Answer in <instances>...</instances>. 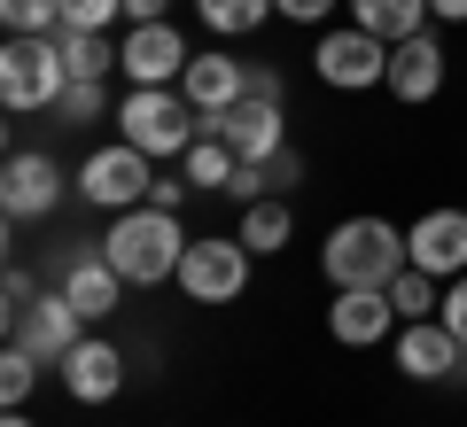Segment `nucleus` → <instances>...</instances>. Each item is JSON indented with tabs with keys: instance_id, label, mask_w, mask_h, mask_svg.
Segmentation results:
<instances>
[{
	"instance_id": "14",
	"label": "nucleus",
	"mask_w": 467,
	"mask_h": 427,
	"mask_svg": "<svg viewBox=\"0 0 467 427\" xmlns=\"http://www.w3.org/2000/svg\"><path fill=\"white\" fill-rule=\"evenodd\" d=\"M55 202H63V171H55V156H8V164H0V210L16 218H47Z\"/></svg>"
},
{
	"instance_id": "5",
	"label": "nucleus",
	"mask_w": 467,
	"mask_h": 427,
	"mask_svg": "<svg viewBox=\"0 0 467 427\" xmlns=\"http://www.w3.org/2000/svg\"><path fill=\"white\" fill-rule=\"evenodd\" d=\"M149 187H156V171H149V156L133 148V140H117V148H94L86 156V171H78V195L94 202V210H140L149 202Z\"/></svg>"
},
{
	"instance_id": "35",
	"label": "nucleus",
	"mask_w": 467,
	"mask_h": 427,
	"mask_svg": "<svg viewBox=\"0 0 467 427\" xmlns=\"http://www.w3.org/2000/svg\"><path fill=\"white\" fill-rule=\"evenodd\" d=\"M171 0H125V24H164Z\"/></svg>"
},
{
	"instance_id": "8",
	"label": "nucleus",
	"mask_w": 467,
	"mask_h": 427,
	"mask_svg": "<svg viewBox=\"0 0 467 427\" xmlns=\"http://www.w3.org/2000/svg\"><path fill=\"white\" fill-rule=\"evenodd\" d=\"M180 288L195 303H234L242 288H250V249H242V233H234V241H187Z\"/></svg>"
},
{
	"instance_id": "32",
	"label": "nucleus",
	"mask_w": 467,
	"mask_h": 427,
	"mask_svg": "<svg viewBox=\"0 0 467 427\" xmlns=\"http://www.w3.org/2000/svg\"><path fill=\"white\" fill-rule=\"evenodd\" d=\"M32 303H39L32 272H8V311H0V319H24V311H32Z\"/></svg>"
},
{
	"instance_id": "7",
	"label": "nucleus",
	"mask_w": 467,
	"mask_h": 427,
	"mask_svg": "<svg viewBox=\"0 0 467 427\" xmlns=\"http://www.w3.org/2000/svg\"><path fill=\"white\" fill-rule=\"evenodd\" d=\"M202 132H218L242 164H265L273 148H288V109L250 94V101H234V109H211V117H202Z\"/></svg>"
},
{
	"instance_id": "30",
	"label": "nucleus",
	"mask_w": 467,
	"mask_h": 427,
	"mask_svg": "<svg viewBox=\"0 0 467 427\" xmlns=\"http://www.w3.org/2000/svg\"><path fill=\"white\" fill-rule=\"evenodd\" d=\"M296 179H304V156H296V148H273V156H265V187H273V195H288Z\"/></svg>"
},
{
	"instance_id": "2",
	"label": "nucleus",
	"mask_w": 467,
	"mask_h": 427,
	"mask_svg": "<svg viewBox=\"0 0 467 427\" xmlns=\"http://www.w3.org/2000/svg\"><path fill=\"white\" fill-rule=\"evenodd\" d=\"M319 264H327L335 288H389L413 264V249H405V233L389 218H343L327 233V249H319Z\"/></svg>"
},
{
	"instance_id": "20",
	"label": "nucleus",
	"mask_w": 467,
	"mask_h": 427,
	"mask_svg": "<svg viewBox=\"0 0 467 427\" xmlns=\"http://www.w3.org/2000/svg\"><path fill=\"white\" fill-rule=\"evenodd\" d=\"M234 164H242V156H234L226 140H218V132H202L195 148L180 156V179H187V187H218V195H226V179H234Z\"/></svg>"
},
{
	"instance_id": "23",
	"label": "nucleus",
	"mask_w": 467,
	"mask_h": 427,
	"mask_svg": "<svg viewBox=\"0 0 467 427\" xmlns=\"http://www.w3.org/2000/svg\"><path fill=\"white\" fill-rule=\"evenodd\" d=\"M55 47H63V63H70V78H109V39L101 32H55Z\"/></svg>"
},
{
	"instance_id": "21",
	"label": "nucleus",
	"mask_w": 467,
	"mask_h": 427,
	"mask_svg": "<svg viewBox=\"0 0 467 427\" xmlns=\"http://www.w3.org/2000/svg\"><path fill=\"white\" fill-rule=\"evenodd\" d=\"M288 226H296V218H288V202H281V195L250 202V210H242V249H250V257H273V249L288 241Z\"/></svg>"
},
{
	"instance_id": "26",
	"label": "nucleus",
	"mask_w": 467,
	"mask_h": 427,
	"mask_svg": "<svg viewBox=\"0 0 467 427\" xmlns=\"http://www.w3.org/2000/svg\"><path fill=\"white\" fill-rule=\"evenodd\" d=\"M32 389H39V358L8 342V358H0V404H8V412H24V396H32Z\"/></svg>"
},
{
	"instance_id": "27",
	"label": "nucleus",
	"mask_w": 467,
	"mask_h": 427,
	"mask_svg": "<svg viewBox=\"0 0 467 427\" xmlns=\"http://www.w3.org/2000/svg\"><path fill=\"white\" fill-rule=\"evenodd\" d=\"M117 16H125V0H63V24H70V32H109ZM63 24H55V32H63Z\"/></svg>"
},
{
	"instance_id": "1",
	"label": "nucleus",
	"mask_w": 467,
	"mask_h": 427,
	"mask_svg": "<svg viewBox=\"0 0 467 427\" xmlns=\"http://www.w3.org/2000/svg\"><path fill=\"white\" fill-rule=\"evenodd\" d=\"M101 257L125 272V288L180 280V257H187L180 210H156V202H140V210H117V218H109V241H101Z\"/></svg>"
},
{
	"instance_id": "31",
	"label": "nucleus",
	"mask_w": 467,
	"mask_h": 427,
	"mask_svg": "<svg viewBox=\"0 0 467 427\" xmlns=\"http://www.w3.org/2000/svg\"><path fill=\"white\" fill-rule=\"evenodd\" d=\"M436 319H444V327H451V334L467 342V272H460V280L444 288V311H436Z\"/></svg>"
},
{
	"instance_id": "18",
	"label": "nucleus",
	"mask_w": 467,
	"mask_h": 427,
	"mask_svg": "<svg viewBox=\"0 0 467 427\" xmlns=\"http://www.w3.org/2000/svg\"><path fill=\"white\" fill-rule=\"evenodd\" d=\"M180 94L195 101V117L234 109V101H250V70L234 63V55H195V63H187V78H180Z\"/></svg>"
},
{
	"instance_id": "19",
	"label": "nucleus",
	"mask_w": 467,
	"mask_h": 427,
	"mask_svg": "<svg viewBox=\"0 0 467 427\" xmlns=\"http://www.w3.org/2000/svg\"><path fill=\"white\" fill-rule=\"evenodd\" d=\"M350 24H358V32H374V39H389V47H398V39H413V32H429V0H350Z\"/></svg>"
},
{
	"instance_id": "13",
	"label": "nucleus",
	"mask_w": 467,
	"mask_h": 427,
	"mask_svg": "<svg viewBox=\"0 0 467 427\" xmlns=\"http://www.w3.org/2000/svg\"><path fill=\"white\" fill-rule=\"evenodd\" d=\"M467 365V342L444 327V319H405L398 327V373L413 381H451Z\"/></svg>"
},
{
	"instance_id": "37",
	"label": "nucleus",
	"mask_w": 467,
	"mask_h": 427,
	"mask_svg": "<svg viewBox=\"0 0 467 427\" xmlns=\"http://www.w3.org/2000/svg\"><path fill=\"white\" fill-rule=\"evenodd\" d=\"M429 16L436 24H467V0H429Z\"/></svg>"
},
{
	"instance_id": "34",
	"label": "nucleus",
	"mask_w": 467,
	"mask_h": 427,
	"mask_svg": "<svg viewBox=\"0 0 467 427\" xmlns=\"http://www.w3.org/2000/svg\"><path fill=\"white\" fill-rule=\"evenodd\" d=\"M149 202H156V210H180V202H187V179H156Z\"/></svg>"
},
{
	"instance_id": "38",
	"label": "nucleus",
	"mask_w": 467,
	"mask_h": 427,
	"mask_svg": "<svg viewBox=\"0 0 467 427\" xmlns=\"http://www.w3.org/2000/svg\"><path fill=\"white\" fill-rule=\"evenodd\" d=\"M0 427H32V420H24V412H8V420H0Z\"/></svg>"
},
{
	"instance_id": "22",
	"label": "nucleus",
	"mask_w": 467,
	"mask_h": 427,
	"mask_svg": "<svg viewBox=\"0 0 467 427\" xmlns=\"http://www.w3.org/2000/svg\"><path fill=\"white\" fill-rule=\"evenodd\" d=\"M195 16L211 24L218 39H250L257 24L273 16V0H195Z\"/></svg>"
},
{
	"instance_id": "33",
	"label": "nucleus",
	"mask_w": 467,
	"mask_h": 427,
	"mask_svg": "<svg viewBox=\"0 0 467 427\" xmlns=\"http://www.w3.org/2000/svg\"><path fill=\"white\" fill-rule=\"evenodd\" d=\"M335 0H273V16H288V24H319Z\"/></svg>"
},
{
	"instance_id": "10",
	"label": "nucleus",
	"mask_w": 467,
	"mask_h": 427,
	"mask_svg": "<svg viewBox=\"0 0 467 427\" xmlns=\"http://www.w3.org/2000/svg\"><path fill=\"white\" fill-rule=\"evenodd\" d=\"M8 342H16V350H32L39 365H63L70 350L86 342V319H78V303H70L63 288H55V296H39L24 319H8Z\"/></svg>"
},
{
	"instance_id": "24",
	"label": "nucleus",
	"mask_w": 467,
	"mask_h": 427,
	"mask_svg": "<svg viewBox=\"0 0 467 427\" xmlns=\"http://www.w3.org/2000/svg\"><path fill=\"white\" fill-rule=\"evenodd\" d=\"M389 303H398V319H436L444 311V296H436V280L420 272V264H405V272L389 280Z\"/></svg>"
},
{
	"instance_id": "15",
	"label": "nucleus",
	"mask_w": 467,
	"mask_h": 427,
	"mask_svg": "<svg viewBox=\"0 0 467 427\" xmlns=\"http://www.w3.org/2000/svg\"><path fill=\"white\" fill-rule=\"evenodd\" d=\"M63 296L78 303L86 327H101V319L117 311V296H125V272H117L101 249H70V264H63Z\"/></svg>"
},
{
	"instance_id": "28",
	"label": "nucleus",
	"mask_w": 467,
	"mask_h": 427,
	"mask_svg": "<svg viewBox=\"0 0 467 427\" xmlns=\"http://www.w3.org/2000/svg\"><path fill=\"white\" fill-rule=\"evenodd\" d=\"M55 117H63V125H94L101 117V78H70L63 101H55Z\"/></svg>"
},
{
	"instance_id": "3",
	"label": "nucleus",
	"mask_w": 467,
	"mask_h": 427,
	"mask_svg": "<svg viewBox=\"0 0 467 427\" xmlns=\"http://www.w3.org/2000/svg\"><path fill=\"white\" fill-rule=\"evenodd\" d=\"M117 125H125V140H133L149 164H180L202 140V117H195V101H187L180 86H133V94L117 101Z\"/></svg>"
},
{
	"instance_id": "11",
	"label": "nucleus",
	"mask_w": 467,
	"mask_h": 427,
	"mask_svg": "<svg viewBox=\"0 0 467 427\" xmlns=\"http://www.w3.org/2000/svg\"><path fill=\"white\" fill-rule=\"evenodd\" d=\"M327 334L343 350H374L398 334V303L389 288H335V311H327Z\"/></svg>"
},
{
	"instance_id": "12",
	"label": "nucleus",
	"mask_w": 467,
	"mask_h": 427,
	"mask_svg": "<svg viewBox=\"0 0 467 427\" xmlns=\"http://www.w3.org/2000/svg\"><path fill=\"white\" fill-rule=\"evenodd\" d=\"M405 249L429 280H460L467 272V210H420L405 226Z\"/></svg>"
},
{
	"instance_id": "9",
	"label": "nucleus",
	"mask_w": 467,
	"mask_h": 427,
	"mask_svg": "<svg viewBox=\"0 0 467 427\" xmlns=\"http://www.w3.org/2000/svg\"><path fill=\"white\" fill-rule=\"evenodd\" d=\"M187 63H195V55H187V39H180V24H171V16L164 24H133L125 47H117V70H125L133 86H180Z\"/></svg>"
},
{
	"instance_id": "6",
	"label": "nucleus",
	"mask_w": 467,
	"mask_h": 427,
	"mask_svg": "<svg viewBox=\"0 0 467 427\" xmlns=\"http://www.w3.org/2000/svg\"><path fill=\"white\" fill-rule=\"evenodd\" d=\"M312 70L335 86V94L382 86V78H389V39H374V32H358V24H343V32H327V39H319Z\"/></svg>"
},
{
	"instance_id": "4",
	"label": "nucleus",
	"mask_w": 467,
	"mask_h": 427,
	"mask_svg": "<svg viewBox=\"0 0 467 427\" xmlns=\"http://www.w3.org/2000/svg\"><path fill=\"white\" fill-rule=\"evenodd\" d=\"M63 86H70V63H63V47H55V32L0 47V101H8V109H55Z\"/></svg>"
},
{
	"instance_id": "16",
	"label": "nucleus",
	"mask_w": 467,
	"mask_h": 427,
	"mask_svg": "<svg viewBox=\"0 0 467 427\" xmlns=\"http://www.w3.org/2000/svg\"><path fill=\"white\" fill-rule=\"evenodd\" d=\"M389 94L398 101H436L444 94V47H436V32H413V39H398V47H389Z\"/></svg>"
},
{
	"instance_id": "17",
	"label": "nucleus",
	"mask_w": 467,
	"mask_h": 427,
	"mask_svg": "<svg viewBox=\"0 0 467 427\" xmlns=\"http://www.w3.org/2000/svg\"><path fill=\"white\" fill-rule=\"evenodd\" d=\"M63 389L78 396V404H109V396L125 389V358H117L109 334H86V342L63 358Z\"/></svg>"
},
{
	"instance_id": "25",
	"label": "nucleus",
	"mask_w": 467,
	"mask_h": 427,
	"mask_svg": "<svg viewBox=\"0 0 467 427\" xmlns=\"http://www.w3.org/2000/svg\"><path fill=\"white\" fill-rule=\"evenodd\" d=\"M0 24H8V39H47L63 24V0H0Z\"/></svg>"
},
{
	"instance_id": "36",
	"label": "nucleus",
	"mask_w": 467,
	"mask_h": 427,
	"mask_svg": "<svg viewBox=\"0 0 467 427\" xmlns=\"http://www.w3.org/2000/svg\"><path fill=\"white\" fill-rule=\"evenodd\" d=\"M250 94L257 101H281V70H250Z\"/></svg>"
},
{
	"instance_id": "29",
	"label": "nucleus",
	"mask_w": 467,
	"mask_h": 427,
	"mask_svg": "<svg viewBox=\"0 0 467 427\" xmlns=\"http://www.w3.org/2000/svg\"><path fill=\"white\" fill-rule=\"evenodd\" d=\"M226 195L242 202V210H250V202H265L273 187H265V164H234V179H226Z\"/></svg>"
}]
</instances>
